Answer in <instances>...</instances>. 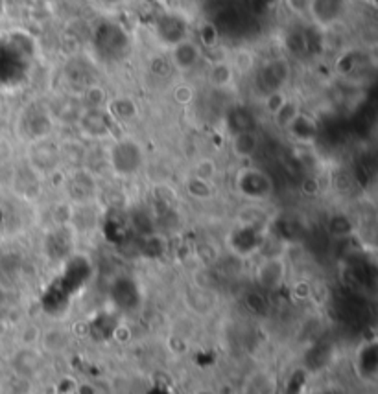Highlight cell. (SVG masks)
<instances>
[{"instance_id":"obj_9","label":"cell","mask_w":378,"mask_h":394,"mask_svg":"<svg viewBox=\"0 0 378 394\" xmlns=\"http://www.w3.org/2000/svg\"><path fill=\"white\" fill-rule=\"evenodd\" d=\"M214 176H216V165H214L213 159H201L196 165V170H194V177L199 179V181L213 182Z\"/></svg>"},{"instance_id":"obj_1","label":"cell","mask_w":378,"mask_h":394,"mask_svg":"<svg viewBox=\"0 0 378 394\" xmlns=\"http://www.w3.org/2000/svg\"><path fill=\"white\" fill-rule=\"evenodd\" d=\"M109 157L111 166L116 173L133 176L135 171H138L143 162V149L133 140H124V142L115 144V148H111Z\"/></svg>"},{"instance_id":"obj_6","label":"cell","mask_w":378,"mask_h":394,"mask_svg":"<svg viewBox=\"0 0 378 394\" xmlns=\"http://www.w3.org/2000/svg\"><path fill=\"white\" fill-rule=\"evenodd\" d=\"M208 79L214 87L227 88L235 82V68L229 61H216L208 71Z\"/></svg>"},{"instance_id":"obj_3","label":"cell","mask_w":378,"mask_h":394,"mask_svg":"<svg viewBox=\"0 0 378 394\" xmlns=\"http://www.w3.org/2000/svg\"><path fill=\"white\" fill-rule=\"evenodd\" d=\"M199 59H201V50L188 39H183L172 46V65L176 66L177 71H192L199 63Z\"/></svg>"},{"instance_id":"obj_8","label":"cell","mask_w":378,"mask_h":394,"mask_svg":"<svg viewBox=\"0 0 378 394\" xmlns=\"http://www.w3.org/2000/svg\"><path fill=\"white\" fill-rule=\"evenodd\" d=\"M299 115H301V113L297 109V105L288 100V102L282 105V109H279V113L273 115V118L275 122L279 124V127H282V129H290V126L296 122V118Z\"/></svg>"},{"instance_id":"obj_7","label":"cell","mask_w":378,"mask_h":394,"mask_svg":"<svg viewBox=\"0 0 378 394\" xmlns=\"http://www.w3.org/2000/svg\"><path fill=\"white\" fill-rule=\"evenodd\" d=\"M109 113L118 120H129L137 115V105L129 98H115L109 102Z\"/></svg>"},{"instance_id":"obj_4","label":"cell","mask_w":378,"mask_h":394,"mask_svg":"<svg viewBox=\"0 0 378 394\" xmlns=\"http://www.w3.org/2000/svg\"><path fill=\"white\" fill-rule=\"evenodd\" d=\"M285 262L280 258H269V260H266V262L258 265V284L262 285V288H268V290H275L285 280Z\"/></svg>"},{"instance_id":"obj_5","label":"cell","mask_w":378,"mask_h":394,"mask_svg":"<svg viewBox=\"0 0 378 394\" xmlns=\"http://www.w3.org/2000/svg\"><path fill=\"white\" fill-rule=\"evenodd\" d=\"M258 146H260V138L253 131H247V129L236 133L233 137V151H235L236 157H242V159L257 153Z\"/></svg>"},{"instance_id":"obj_10","label":"cell","mask_w":378,"mask_h":394,"mask_svg":"<svg viewBox=\"0 0 378 394\" xmlns=\"http://www.w3.org/2000/svg\"><path fill=\"white\" fill-rule=\"evenodd\" d=\"M286 102H288V98H286L285 94L280 93V91H277V93L273 91L271 94H268V98H266L264 104H266V109H268L269 115L273 116L279 113V109H282V105H285Z\"/></svg>"},{"instance_id":"obj_12","label":"cell","mask_w":378,"mask_h":394,"mask_svg":"<svg viewBox=\"0 0 378 394\" xmlns=\"http://www.w3.org/2000/svg\"><path fill=\"white\" fill-rule=\"evenodd\" d=\"M85 98H87L91 109H98V105H102L105 102V93L104 88L100 87H91L85 93Z\"/></svg>"},{"instance_id":"obj_2","label":"cell","mask_w":378,"mask_h":394,"mask_svg":"<svg viewBox=\"0 0 378 394\" xmlns=\"http://www.w3.org/2000/svg\"><path fill=\"white\" fill-rule=\"evenodd\" d=\"M238 188L249 199H268L271 194V181L262 171L244 170L238 176Z\"/></svg>"},{"instance_id":"obj_11","label":"cell","mask_w":378,"mask_h":394,"mask_svg":"<svg viewBox=\"0 0 378 394\" xmlns=\"http://www.w3.org/2000/svg\"><path fill=\"white\" fill-rule=\"evenodd\" d=\"M231 65H233V68H235V72H247L249 68L253 66V57L249 54H247L246 50H242V52H238V54L233 57V61H229Z\"/></svg>"},{"instance_id":"obj_13","label":"cell","mask_w":378,"mask_h":394,"mask_svg":"<svg viewBox=\"0 0 378 394\" xmlns=\"http://www.w3.org/2000/svg\"><path fill=\"white\" fill-rule=\"evenodd\" d=\"M288 4L297 13H303L305 10H312V0H288Z\"/></svg>"}]
</instances>
